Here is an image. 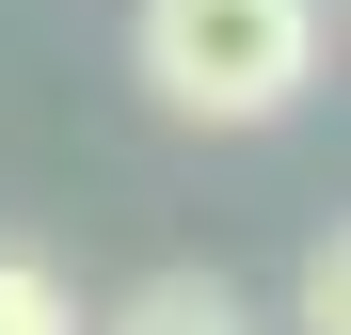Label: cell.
I'll list each match as a JSON object with an SVG mask.
<instances>
[{"instance_id": "1", "label": "cell", "mask_w": 351, "mask_h": 335, "mask_svg": "<svg viewBox=\"0 0 351 335\" xmlns=\"http://www.w3.org/2000/svg\"><path fill=\"white\" fill-rule=\"evenodd\" d=\"M128 80L176 128H287L319 96V0H128Z\"/></svg>"}, {"instance_id": "4", "label": "cell", "mask_w": 351, "mask_h": 335, "mask_svg": "<svg viewBox=\"0 0 351 335\" xmlns=\"http://www.w3.org/2000/svg\"><path fill=\"white\" fill-rule=\"evenodd\" d=\"M0 335H80L64 271H48V256H16V240H0Z\"/></svg>"}, {"instance_id": "3", "label": "cell", "mask_w": 351, "mask_h": 335, "mask_svg": "<svg viewBox=\"0 0 351 335\" xmlns=\"http://www.w3.org/2000/svg\"><path fill=\"white\" fill-rule=\"evenodd\" d=\"M287 319H304V335H351V223H319V240H304V271H287Z\"/></svg>"}, {"instance_id": "2", "label": "cell", "mask_w": 351, "mask_h": 335, "mask_svg": "<svg viewBox=\"0 0 351 335\" xmlns=\"http://www.w3.org/2000/svg\"><path fill=\"white\" fill-rule=\"evenodd\" d=\"M96 335H256V319H240V288H223V271H144Z\"/></svg>"}]
</instances>
